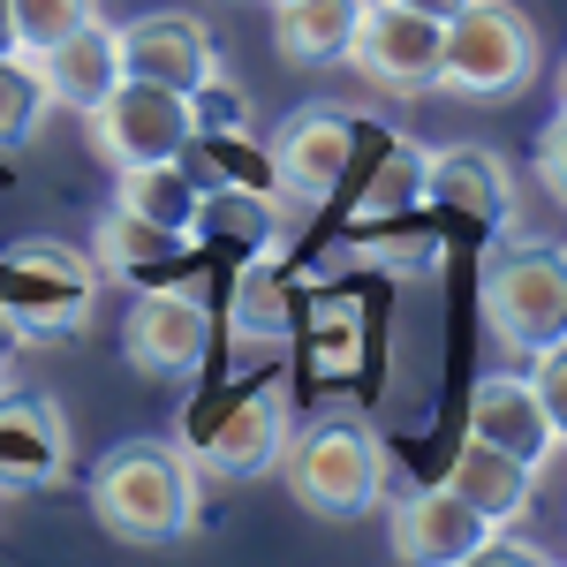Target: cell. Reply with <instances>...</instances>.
<instances>
[{"instance_id": "cell-1", "label": "cell", "mask_w": 567, "mask_h": 567, "mask_svg": "<svg viewBox=\"0 0 567 567\" xmlns=\"http://www.w3.org/2000/svg\"><path fill=\"white\" fill-rule=\"evenodd\" d=\"M91 515L122 545H175L197 529V462L167 439H122L91 470Z\"/></svg>"}, {"instance_id": "cell-2", "label": "cell", "mask_w": 567, "mask_h": 567, "mask_svg": "<svg viewBox=\"0 0 567 567\" xmlns=\"http://www.w3.org/2000/svg\"><path fill=\"white\" fill-rule=\"evenodd\" d=\"M280 470H288V492H296L303 515H318V523H363L379 507V492H386V446H379L371 424L333 416V424L288 432Z\"/></svg>"}, {"instance_id": "cell-3", "label": "cell", "mask_w": 567, "mask_h": 567, "mask_svg": "<svg viewBox=\"0 0 567 567\" xmlns=\"http://www.w3.org/2000/svg\"><path fill=\"white\" fill-rule=\"evenodd\" d=\"M477 310L492 341L515 355H537L567 341V250L560 243H507L477 272Z\"/></svg>"}, {"instance_id": "cell-4", "label": "cell", "mask_w": 567, "mask_h": 567, "mask_svg": "<svg viewBox=\"0 0 567 567\" xmlns=\"http://www.w3.org/2000/svg\"><path fill=\"white\" fill-rule=\"evenodd\" d=\"M545 61L537 23L507 0H470L454 23H446V61H439V91H462V99H515L529 91Z\"/></svg>"}, {"instance_id": "cell-5", "label": "cell", "mask_w": 567, "mask_h": 567, "mask_svg": "<svg viewBox=\"0 0 567 567\" xmlns=\"http://www.w3.org/2000/svg\"><path fill=\"white\" fill-rule=\"evenodd\" d=\"M99 303V265L61 243H16L0 258V310L23 333H76Z\"/></svg>"}, {"instance_id": "cell-6", "label": "cell", "mask_w": 567, "mask_h": 567, "mask_svg": "<svg viewBox=\"0 0 567 567\" xmlns=\"http://www.w3.org/2000/svg\"><path fill=\"white\" fill-rule=\"evenodd\" d=\"M84 130H91V144H99L106 167H152V159H182L189 136H197V122H189V99H182V91L122 76V84L84 114Z\"/></svg>"}, {"instance_id": "cell-7", "label": "cell", "mask_w": 567, "mask_h": 567, "mask_svg": "<svg viewBox=\"0 0 567 567\" xmlns=\"http://www.w3.org/2000/svg\"><path fill=\"white\" fill-rule=\"evenodd\" d=\"M349 61L371 76L379 91H401V99H424L439 91V61H446V23L401 8V0H363L355 16Z\"/></svg>"}, {"instance_id": "cell-8", "label": "cell", "mask_w": 567, "mask_h": 567, "mask_svg": "<svg viewBox=\"0 0 567 567\" xmlns=\"http://www.w3.org/2000/svg\"><path fill=\"white\" fill-rule=\"evenodd\" d=\"M386 537H393V560H409V567H477L492 523H484L454 484H424V492H401L393 499Z\"/></svg>"}, {"instance_id": "cell-9", "label": "cell", "mask_w": 567, "mask_h": 567, "mask_svg": "<svg viewBox=\"0 0 567 567\" xmlns=\"http://www.w3.org/2000/svg\"><path fill=\"white\" fill-rule=\"evenodd\" d=\"M122 355L144 379H197V363L213 355V318L182 288H144L122 326Z\"/></svg>"}, {"instance_id": "cell-10", "label": "cell", "mask_w": 567, "mask_h": 567, "mask_svg": "<svg viewBox=\"0 0 567 567\" xmlns=\"http://www.w3.org/2000/svg\"><path fill=\"white\" fill-rule=\"evenodd\" d=\"M296 432V416H288V393L280 386H258V393H235L227 409L213 416V432L197 439V470L205 477H265V470H280V446Z\"/></svg>"}, {"instance_id": "cell-11", "label": "cell", "mask_w": 567, "mask_h": 567, "mask_svg": "<svg viewBox=\"0 0 567 567\" xmlns=\"http://www.w3.org/2000/svg\"><path fill=\"white\" fill-rule=\"evenodd\" d=\"M355 122H349V106H303L288 130L272 136V175H280V189L288 197H303V205H326L341 182L355 175Z\"/></svg>"}, {"instance_id": "cell-12", "label": "cell", "mask_w": 567, "mask_h": 567, "mask_svg": "<svg viewBox=\"0 0 567 567\" xmlns=\"http://www.w3.org/2000/svg\"><path fill=\"white\" fill-rule=\"evenodd\" d=\"M470 439L507 446L529 470H545L560 454V432H553V416H545V401H537V386H529L523 371H484L477 386H470Z\"/></svg>"}, {"instance_id": "cell-13", "label": "cell", "mask_w": 567, "mask_h": 567, "mask_svg": "<svg viewBox=\"0 0 567 567\" xmlns=\"http://www.w3.org/2000/svg\"><path fill=\"white\" fill-rule=\"evenodd\" d=\"M114 31H122V76L167 84V91H182V99L219 69L213 31H205L197 16H136V23H114Z\"/></svg>"}, {"instance_id": "cell-14", "label": "cell", "mask_w": 567, "mask_h": 567, "mask_svg": "<svg viewBox=\"0 0 567 567\" xmlns=\"http://www.w3.org/2000/svg\"><path fill=\"white\" fill-rule=\"evenodd\" d=\"M69 470V424L45 393L0 401V492H45Z\"/></svg>"}, {"instance_id": "cell-15", "label": "cell", "mask_w": 567, "mask_h": 567, "mask_svg": "<svg viewBox=\"0 0 567 567\" xmlns=\"http://www.w3.org/2000/svg\"><path fill=\"white\" fill-rule=\"evenodd\" d=\"M45 76V99H53V114H91L106 91L122 84V31L114 23H76L61 45H45V53H31Z\"/></svg>"}, {"instance_id": "cell-16", "label": "cell", "mask_w": 567, "mask_h": 567, "mask_svg": "<svg viewBox=\"0 0 567 567\" xmlns=\"http://www.w3.org/2000/svg\"><path fill=\"white\" fill-rule=\"evenodd\" d=\"M424 197H439L446 213L484 219V227H515V175L499 152L484 144H446L424 159Z\"/></svg>"}, {"instance_id": "cell-17", "label": "cell", "mask_w": 567, "mask_h": 567, "mask_svg": "<svg viewBox=\"0 0 567 567\" xmlns=\"http://www.w3.org/2000/svg\"><path fill=\"white\" fill-rule=\"evenodd\" d=\"M446 484L477 507L492 529L523 523L529 515V492H537V470L529 462H515L507 446H484V439H462V454H454V470H446Z\"/></svg>"}, {"instance_id": "cell-18", "label": "cell", "mask_w": 567, "mask_h": 567, "mask_svg": "<svg viewBox=\"0 0 567 567\" xmlns=\"http://www.w3.org/2000/svg\"><path fill=\"white\" fill-rule=\"evenodd\" d=\"M355 16H363V0H272V45H280V61H296V69L349 61Z\"/></svg>"}, {"instance_id": "cell-19", "label": "cell", "mask_w": 567, "mask_h": 567, "mask_svg": "<svg viewBox=\"0 0 567 567\" xmlns=\"http://www.w3.org/2000/svg\"><path fill=\"white\" fill-rule=\"evenodd\" d=\"M197 197H205V182H197V167H182V159L114 167V205L152 219V227H167V235H189L197 227Z\"/></svg>"}, {"instance_id": "cell-20", "label": "cell", "mask_w": 567, "mask_h": 567, "mask_svg": "<svg viewBox=\"0 0 567 567\" xmlns=\"http://www.w3.org/2000/svg\"><path fill=\"white\" fill-rule=\"evenodd\" d=\"M182 243L189 235H167V227H152V219H136V213H114L99 219V258L91 265H106V272H122V280H144V288H167V272L182 265Z\"/></svg>"}, {"instance_id": "cell-21", "label": "cell", "mask_w": 567, "mask_h": 567, "mask_svg": "<svg viewBox=\"0 0 567 567\" xmlns=\"http://www.w3.org/2000/svg\"><path fill=\"white\" fill-rule=\"evenodd\" d=\"M197 235H213V243H235V250H272L280 243V205L258 197V182H219L197 197Z\"/></svg>"}, {"instance_id": "cell-22", "label": "cell", "mask_w": 567, "mask_h": 567, "mask_svg": "<svg viewBox=\"0 0 567 567\" xmlns=\"http://www.w3.org/2000/svg\"><path fill=\"white\" fill-rule=\"evenodd\" d=\"M53 99H45V76L23 45H0V152H23L31 136L45 130Z\"/></svg>"}, {"instance_id": "cell-23", "label": "cell", "mask_w": 567, "mask_h": 567, "mask_svg": "<svg viewBox=\"0 0 567 567\" xmlns=\"http://www.w3.org/2000/svg\"><path fill=\"white\" fill-rule=\"evenodd\" d=\"M227 326H235V341H288V326H296V310H288V288L250 265L243 280H235V296H227Z\"/></svg>"}, {"instance_id": "cell-24", "label": "cell", "mask_w": 567, "mask_h": 567, "mask_svg": "<svg viewBox=\"0 0 567 567\" xmlns=\"http://www.w3.org/2000/svg\"><path fill=\"white\" fill-rule=\"evenodd\" d=\"M424 159L432 152H416V144H386L379 175L363 182V197H355V219L371 227V219H393V213H409V205H424Z\"/></svg>"}, {"instance_id": "cell-25", "label": "cell", "mask_w": 567, "mask_h": 567, "mask_svg": "<svg viewBox=\"0 0 567 567\" xmlns=\"http://www.w3.org/2000/svg\"><path fill=\"white\" fill-rule=\"evenodd\" d=\"M99 16V0H8V23H16V45L23 53H45V45H61L76 23Z\"/></svg>"}, {"instance_id": "cell-26", "label": "cell", "mask_w": 567, "mask_h": 567, "mask_svg": "<svg viewBox=\"0 0 567 567\" xmlns=\"http://www.w3.org/2000/svg\"><path fill=\"white\" fill-rule=\"evenodd\" d=\"M243 114H250V99L227 84L219 69L189 91V122H197V136H243Z\"/></svg>"}, {"instance_id": "cell-27", "label": "cell", "mask_w": 567, "mask_h": 567, "mask_svg": "<svg viewBox=\"0 0 567 567\" xmlns=\"http://www.w3.org/2000/svg\"><path fill=\"white\" fill-rule=\"evenodd\" d=\"M529 386H537V401H545V416H553V432H560V446H567V341L537 349V363H529Z\"/></svg>"}, {"instance_id": "cell-28", "label": "cell", "mask_w": 567, "mask_h": 567, "mask_svg": "<svg viewBox=\"0 0 567 567\" xmlns=\"http://www.w3.org/2000/svg\"><path fill=\"white\" fill-rule=\"evenodd\" d=\"M537 175H545V189L567 205V106L537 130Z\"/></svg>"}, {"instance_id": "cell-29", "label": "cell", "mask_w": 567, "mask_h": 567, "mask_svg": "<svg viewBox=\"0 0 567 567\" xmlns=\"http://www.w3.org/2000/svg\"><path fill=\"white\" fill-rule=\"evenodd\" d=\"M401 8H416V16H432V23H454L470 0H401Z\"/></svg>"}, {"instance_id": "cell-30", "label": "cell", "mask_w": 567, "mask_h": 567, "mask_svg": "<svg viewBox=\"0 0 567 567\" xmlns=\"http://www.w3.org/2000/svg\"><path fill=\"white\" fill-rule=\"evenodd\" d=\"M0 45H16V23H8V0H0Z\"/></svg>"}, {"instance_id": "cell-31", "label": "cell", "mask_w": 567, "mask_h": 567, "mask_svg": "<svg viewBox=\"0 0 567 567\" xmlns=\"http://www.w3.org/2000/svg\"><path fill=\"white\" fill-rule=\"evenodd\" d=\"M560 106H567V61H560Z\"/></svg>"}]
</instances>
